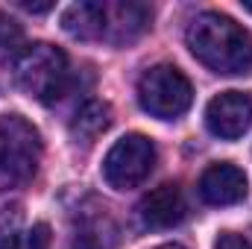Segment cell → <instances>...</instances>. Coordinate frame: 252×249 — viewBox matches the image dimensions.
I'll return each instance as SVG.
<instances>
[{
  "instance_id": "11",
  "label": "cell",
  "mask_w": 252,
  "mask_h": 249,
  "mask_svg": "<svg viewBox=\"0 0 252 249\" xmlns=\"http://www.w3.org/2000/svg\"><path fill=\"white\" fill-rule=\"evenodd\" d=\"M112 124V106L109 103H103V100H88L79 112H76V118H73V124H70V132H73V138L76 141H94L100 132H106Z\"/></svg>"
},
{
  "instance_id": "13",
  "label": "cell",
  "mask_w": 252,
  "mask_h": 249,
  "mask_svg": "<svg viewBox=\"0 0 252 249\" xmlns=\"http://www.w3.org/2000/svg\"><path fill=\"white\" fill-rule=\"evenodd\" d=\"M21 247V232L15 220H3L0 223V249H18Z\"/></svg>"
},
{
  "instance_id": "17",
  "label": "cell",
  "mask_w": 252,
  "mask_h": 249,
  "mask_svg": "<svg viewBox=\"0 0 252 249\" xmlns=\"http://www.w3.org/2000/svg\"><path fill=\"white\" fill-rule=\"evenodd\" d=\"M156 249H185V247H179V244H164V247H156Z\"/></svg>"
},
{
  "instance_id": "2",
  "label": "cell",
  "mask_w": 252,
  "mask_h": 249,
  "mask_svg": "<svg viewBox=\"0 0 252 249\" xmlns=\"http://www.w3.org/2000/svg\"><path fill=\"white\" fill-rule=\"evenodd\" d=\"M41 161V135L21 115L0 118V190L27 185Z\"/></svg>"
},
{
  "instance_id": "5",
  "label": "cell",
  "mask_w": 252,
  "mask_h": 249,
  "mask_svg": "<svg viewBox=\"0 0 252 249\" xmlns=\"http://www.w3.org/2000/svg\"><path fill=\"white\" fill-rule=\"evenodd\" d=\"M156 167V147L147 135H124L103 158V179L115 190L138 187Z\"/></svg>"
},
{
  "instance_id": "7",
  "label": "cell",
  "mask_w": 252,
  "mask_h": 249,
  "mask_svg": "<svg viewBox=\"0 0 252 249\" xmlns=\"http://www.w3.org/2000/svg\"><path fill=\"white\" fill-rule=\"evenodd\" d=\"M138 211H141V220L147 229H173L185 220L188 208H185V196H182L179 185L167 182V185H158L156 190H150L141 199Z\"/></svg>"
},
{
  "instance_id": "9",
  "label": "cell",
  "mask_w": 252,
  "mask_h": 249,
  "mask_svg": "<svg viewBox=\"0 0 252 249\" xmlns=\"http://www.w3.org/2000/svg\"><path fill=\"white\" fill-rule=\"evenodd\" d=\"M199 196L208 205H235L247 196V176L241 167L223 161L211 164L199 179Z\"/></svg>"
},
{
  "instance_id": "15",
  "label": "cell",
  "mask_w": 252,
  "mask_h": 249,
  "mask_svg": "<svg viewBox=\"0 0 252 249\" xmlns=\"http://www.w3.org/2000/svg\"><path fill=\"white\" fill-rule=\"evenodd\" d=\"M214 249H250V244H247V238H241V235H235V232H223V235L217 238Z\"/></svg>"
},
{
  "instance_id": "16",
  "label": "cell",
  "mask_w": 252,
  "mask_h": 249,
  "mask_svg": "<svg viewBox=\"0 0 252 249\" xmlns=\"http://www.w3.org/2000/svg\"><path fill=\"white\" fill-rule=\"evenodd\" d=\"M27 12H50L53 9V3H41V6H35V3H21Z\"/></svg>"
},
{
  "instance_id": "10",
  "label": "cell",
  "mask_w": 252,
  "mask_h": 249,
  "mask_svg": "<svg viewBox=\"0 0 252 249\" xmlns=\"http://www.w3.org/2000/svg\"><path fill=\"white\" fill-rule=\"evenodd\" d=\"M62 27L67 35L79 38V41H91V38H103V27H106V6L97 0H82L67 6L62 15Z\"/></svg>"
},
{
  "instance_id": "1",
  "label": "cell",
  "mask_w": 252,
  "mask_h": 249,
  "mask_svg": "<svg viewBox=\"0 0 252 249\" xmlns=\"http://www.w3.org/2000/svg\"><path fill=\"white\" fill-rule=\"evenodd\" d=\"M188 47L214 73H250L252 70V32L220 12H202L188 27Z\"/></svg>"
},
{
  "instance_id": "3",
  "label": "cell",
  "mask_w": 252,
  "mask_h": 249,
  "mask_svg": "<svg viewBox=\"0 0 252 249\" xmlns=\"http://www.w3.org/2000/svg\"><path fill=\"white\" fill-rule=\"evenodd\" d=\"M15 82L38 103H56L70 85V64L59 47L32 44L15 59Z\"/></svg>"
},
{
  "instance_id": "8",
  "label": "cell",
  "mask_w": 252,
  "mask_h": 249,
  "mask_svg": "<svg viewBox=\"0 0 252 249\" xmlns=\"http://www.w3.org/2000/svg\"><path fill=\"white\" fill-rule=\"evenodd\" d=\"M106 6V27H103V38L124 47L132 44L135 38H141V32L150 27V9L144 3H132V0H121V3H103Z\"/></svg>"
},
{
  "instance_id": "14",
  "label": "cell",
  "mask_w": 252,
  "mask_h": 249,
  "mask_svg": "<svg viewBox=\"0 0 252 249\" xmlns=\"http://www.w3.org/2000/svg\"><path fill=\"white\" fill-rule=\"evenodd\" d=\"M50 247V229L47 223H38L30 229V241H27V249H47Z\"/></svg>"
},
{
  "instance_id": "4",
  "label": "cell",
  "mask_w": 252,
  "mask_h": 249,
  "mask_svg": "<svg viewBox=\"0 0 252 249\" xmlns=\"http://www.w3.org/2000/svg\"><path fill=\"white\" fill-rule=\"evenodd\" d=\"M193 88L188 76L173 64H156L138 79V103L144 112L161 121H176L190 109Z\"/></svg>"
},
{
  "instance_id": "12",
  "label": "cell",
  "mask_w": 252,
  "mask_h": 249,
  "mask_svg": "<svg viewBox=\"0 0 252 249\" xmlns=\"http://www.w3.org/2000/svg\"><path fill=\"white\" fill-rule=\"evenodd\" d=\"M24 50H27L24 47V30L12 18L0 15V62H6V59L15 62Z\"/></svg>"
},
{
  "instance_id": "6",
  "label": "cell",
  "mask_w": 252,
  "mask_h": 249,
  "mask_svg": "<svg viewBox=\"0 0 252 249\" xmlns=\"http://www.w3.org/2000/svg\"><path fill=\"white\" fill-rule=\"evenodd\" d=\"M205 126L223 141L241 138L252 126V97L244 91H223L205 106Z\"/></svg>"
}]
</instances>
